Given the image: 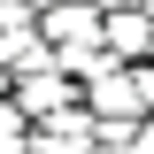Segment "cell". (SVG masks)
<instances>
[{"instance_id":"cell-3","label":"cell","mask_w":154,"mask_h":154,"mask_svg":"<svg viewBox=\"0 0 154 154\" xmlns=\"http://www.w3.org/2000/svg\"><path fill=\"white\" fill-rule=\"evenodd\" d=\"M0 154H23V108H0Z\"/></svg>"},{"instance_id":"cell-2","label":"cell","mask_w":154,"mask_h":154,"mask_svg":"<svg viewBox=\"0 0 154 154\" xmlns=\"http://www.w3.org/2000/svg\"><path fill=\"white\" fill-rule=\"evenodd\" d=\"M46 38H100V8H85V0H62L54 16H46Z\"/></svg>"},{"instance_id":"cell-1","label":"cell","mask_w":154,"mask_h":154,"mask_svg":"<svg viewBox=\"0 0 154 154\" xmlns=\"http://www.w3.org/2000/svg\"><path fill=\"white\" fill-rule=\"evenodd\" d=\"M62 100H69V77H62V62L38 77V85H31V77L16 85V108H23V116H62Z\"/></svg>"},{"instance_id":"cell-4","label":"cell","mask_w":154,"mask_h":154,"mask_svg":"<svg viewBox=\"0 0 154 154\" xmlns=\"http://www.w3.org/2000/svg\"><path fill=\"white\" fill-rule=\"evenodd\" d=\"M0 93H8V85H0Z\"/></svg>"}]
</instances>
